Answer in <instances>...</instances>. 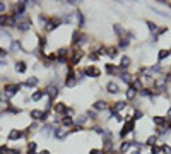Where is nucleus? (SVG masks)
I'll list each match as a JSON object with an SVG mask.
<instances>
[{
    "label": "nucleus",
    "instance_id": "1",
    "mask_svg": "<svg viewBox=\"0 0 171 154\" xmlns=\"http://www.w3.org/2000/svg\"><path fill=\"white\" fill-rule=\"evenodd\" d=\"M19 89H21L19 84H9V86H5V96L10 99L12 96H16L19 93Z\"/></svg>",
    "mask_w": 171,
    "mask_h": 154
},
{
    "label": "nucleus",
    "instance_id": "2",
    "mask_svg": "<svg viewBox=\"0 0 171 154\" xmlns=\"http://www.w3.org/2000/svg\"><path fill=\"white\" fill-rule=\"evenodd\" d=\"M133 130H135V123H133L132 120H128V122L123 125V129L120 130V137L123 139V137H127V135L130 134V132H133Z\"/></svg>",
    "mask_w": 171,
    "mask_h": 154
},
{
    "label": "nucleus",
    "instance_id": "3",
    "mask_svg": "<svg viewBox=\"0 0 171 154\" xmlns=\"http://www.w3.org/2000/svg\"><path fill=\"white\" fill-rule=\"evenodd\" d=\"M31 118L33 120H46L48 118V111H41V110H33L31 113Z\"/></svg>",
    "mask_w": 171,
    "mask_h": 154
},
{
    "label": "nucleus",
    "instance_id": "4",
    "mask_svg": "<svg viewBox=\"0 0 171 154\" xmlns=\"http://www.w3.org/2000/svg\"><path fill=\"white\" fill-rule=\"evenodd\" d=\"M26 135V132H22V130H10V134H9V140H19Z\"/></svg>",
    "mask_w": 171,
    "mask_h": 154
},
{
    "label": "nucleus",
    "instance_id": "5",
    "mask_svg": "<svg viewBox=\"0 0 171 154\" xmlns=\"http://www.w3.org/2000/svg\"><path fill=\"white\" fill-rule=\"evenodd\" d=\"M93 108H94L96 111H103V110H106V108H108V101L99 99V101H96L94 104H93Z\"/></svg>",
    "mask_w": 171,
    "mask_h": 154
},
{
    "label": "nucleus",
    "instance_id": "6",
    "mask_svg": "<svg viewBox=\"0 0 171 154\" xmlns=\"http://www.w3.org/2000/svg\"><path fill=\"white\" fill-rule=\"evenodd\" d=\"M84 72H86V76H89V77H99V74H101L98 67H87Z\"/></svg>",
    "mask_w": 171,
    "mask_h": 154
},
{
    "label": "nucleus",
    "instance_id": "7",
    "mask_svg": "<svg viewBox=\"0 0 171 154\" xmlns=\"http://www.w3.org/2000/svg\"><path fill=\"white\" fill-rule=\"evenodd\" d=\"M125 106H127V103H125V101H118V103H115V104H113V110H111V111L118 115L122 110H125Z\"/></svg>",
    "mask_w": 171,
    "mask_h": 154
},
{
    "label": "nucleus",
    "instance_id": "8",
    "mask_svg": "<svg viewBox=\"0 0 171 154\" xmlns=\"http://www.w3.org/2000/svg\"><path fill=\"white\" fill-rule=\"evenodd\" d=\"M152 122H154L156 125H161V127H168V118H164V116H154V118H152Z\"/></svg>",
    "mask_w": 171,
    "mask_h": 154
},
{
    "label": "nucleus",
    "instance_id": "9",
    "mask_svg": "<svg viewBox=\"0 0 171 154\" xmlns=\"http://www.w3.org/2000/svg\"><path fill=\"white\" fill-rule=\"evenodd\" d=\"M106 72H108L110 76H115V74L120 72V67H116V65H113V63H106Z\"/></svg>",
    "mask_w": 171,
    "mask_h": 154
},
{
    "label": "nucleus",
    "instance_id": "10",
    "mask_svg": "<svg viewBox=\"0 0 171 154\" xmlns=\"http://www.w3.org/2000/svg\"><path fill=\"white\" fill-rule=\"evenodd\" d=\"M106 89H108V93H111V94H116V93L120 91V89H118V84H116V82H113V80L106 84Z\"/></svg>",
    "mask_w": 171,
    "mask_h": 154
},
{
    "label": "nucleus",
    "instance_id": "11",
    "mask_svg": "<svg viewBox=\"0 0 171 154\" xmlns=\"http://www.w3.org/2000/svg\"><path fill=\"white\" fill-rule=\"evenodd\" d=\"M26 69H27V65H26L22 60L16 62V72H17V74H24V72H26Z\"/></svg>",
    "mask_w": 171,
    "mask_h": 154
},
{
    "label": "nucleus",
    "instance_id": "12",
    "mask_svg": "<svg viewBox=\"0 0 171 154\" xmlns=\"http://www.w3.org/2000/svg\"><path fill=\"white\" fill-rule=\"evenodd\" d=\"M74 125V120L70 118V116H63L62 118V127L63 129H69V127H72Z\"/></svg>",
    "mask_w": 171,
    "mask_h": 154
},
{
    "label": "nucleus",
    "instance_id": "13",
    "mask_svg": "<svg viewBox=\"0 0 171 154\" xmlns=\"http://www.w3.org/2000/svg\"><path fill=\"white\" fill-rule=\"evenodd\" d=\"M170 55H171L170 50H161V52L157 53V62H163V60H166Z\"/></svg>",
    "mask_w": 171,
    "mask_h": 154
},
{
    "label": "nucleus",
    "instance_id": "14",
    "mask_svg": "<svg viewBox=\"0 0 171 154\" xmlns=\"http://www.w3.org/2000/svg\"><path fill=\"white\" fill-rule=\"evenodd\" d=\"M36 84H38V79H36V77H29L22 86H24V87H34Z\"/></svg>",
    "mask_w": 171,
    "mask_h": 154
},
{
    "label": "nucleus",
    "instance_id": "15",
    "mask_svg": "<svg viewBox=\"0 0 171 154\" xmlns=\"http://www.w3.org/2000/svg\"><path fill=\"white\" fill-rule=\"evenodd\" d=\"M120 77H122V80H123V82H127V84H132V76H130L127 70H122Z\"/></svg>",
    "mask_w": 171,
    "mask_h": 154
},
{
    "label": "nucleus",
    "instance_id": "16",
    "mask_svg": "<svg viewBox=\"0 0 171 154\" xmlns=\"http://www.w3.org/2000/svg\"><path fill=\"white\" fill-rule=\"evenodd\" d=\"M55 113H67V106L63 103H57L55 104Z\"/></svg>",
    "mask_w": 171,
    "mask_h": 154
},
{
    "label": "nucleus",
    "instance_id": "17",
    "mask_svg": "<svg viewBox=\"0 0 171 154\" xmlns=\"http://www.w3.org/2000/svg\"><path fill=\"white\" fill-rule=\"evenodd\" d=\"M135 96H137V91L133 89L132 86H128V89H127V99H133Z\"/></svg>",
    "mask_w": 171,
    "mask_h": 154
},
{
    "label": "nucleus",
    "instance_id": "18",
    "mask_svg": "<svg viewBox=\"0 0 171 154\" xmlns=\"http://www.w3.org/2000/svg\"><path fill=\"white\" fill-rule=\"evenodd\" d=\"M128 65H130V58L128 57H122V60H120V67H122V69H127Z\"/></svg>",
    "mask_w": 171,
    "mask_h": 154
},
{
    "label": "nucleus",
    "instance_id": "19",
    "mask_svg": "<svg viewBox=\"0 0 171 154\" xmlns=\"http://www.w3.org/2000/svg\"><path fill=\"white\" fill-rule=\"evenodd\" d=\"M118 48H122V50L128 48V38H120V43H118Z\"/></svg>",
    "mask_w": 171,
    "mask_h": 154
},
{
    "label": "nucleus",
    "instance_id": "20",
    "mask_svg": "<svg viewBox=\"0 0 171 154\" xmlns=\"http://www.w3.org/2000/svg\"><path fill=\"white\" fill-rule=\"evenodd\" d=\"M43 96H45V91H36V93L31 96V99H33V101H41Z\"/></svg>",
    "mask_w": 171,
    "mask_h": 154
},
{
    "label": "nucleus",
    "instance_id": "21",
    "mask_svg": "<svg viewBox=\"0 0 171 154\" xmlns=\"http://www.w3.org/2000/svg\"><path fill=\"white\" fill-rule=\"evenodd\" d=\"M128 149H130V142H128V140H127V142H122V144H120V153H122V154L127 153Z\"/></svg>",
    "mask_w": 171,
    "mask_h": 154
},
{
    "label": "nucleus",
    "instance_id": "22",
    "mask_svg": "<svg viewBox=\"0 0 171 154\" xmlns=\"http://www.w3.org/2000/svg\"><path fill=\"white\" fill-rule=\"evenodd\" d=\"M21 48H22V46H21L19 41H10V50H12V52H17Z\"/></svg>",
    "mask_w": 171,
    "mask_h": 154
},
{
    "label": "nucleus",
    "instance_id": "23",
    "mask_svg": "<svg viewBox=\"0 0 171 154\" xmlns=\"http://www.w3.org/2000/svg\"><path fill=\"white\" fill-rule=\"evenodd\" d=\"M147 28H149V31H151L152 34H156V33H157V26H156L154 22H151V21H147Z\"/></svg>",
    "mask_w": 171,
    "mask_h": 154
},
{
    "label": "nucleus",
    "instance_id": "24",
    "mask_svg": "<svg viewBox=\"0 0 171 154\" xmlns=\"http://www.w3.org/2000/svg\"><path fill=\"white\" fill-rule=\"evenodd\" d=\"M86 120H87V116H86V115H79V116L76 118V123H77V127H80V125H82V123H84Z\"/></svg>",
    "mask_w": 171,
    "mask_h": 154
},
{
    "label": "nucleus",
    "instance_id": "25",
    "mask_svg": "<svg viewBox=\"0 0 171 154\" xmlns=\"http://www.w3.org/2000/svg\"><path fill=\"white\" fill-rule=\"evenodd\" d=\"M27 151H29L27 154H34V151H36V142H27Z\"/></svg>",
    "mask_w": 171,
    "mask_h": 154
},
{
    "label": "nucleus",
    "instance_id": "26",
    "mask_svg": "<svg viewBox=\"0 0 171 154\" xmlns=\"http://www.w3.org/2000/svg\"><path fill=\"white\" fill-rule=\"evenodd\" d=\"M113 29H115V33H116L118 36H122V34H123V28H122V24H115Z\"/></svg>",
    "mask_w": 171,
    "mask_h": 154
},
{
    "label": "nucleus",
    "instance_id": "27",
    "mask_svg": "<svg viewBox=\"0 0 171 154\" xmlns=\"http://www.w3.org/2000/svg\"><path fill=\"white\" fill-rule=\"evenodd\" d=\"M161 151L164 154H171V146L170 144H163V146H161Z\"/></svg>",
    "mask_w": 171,
    "mask_h": 154
},
{
    "label": "nucleus",
    "instance_id": "28",
    "mask_svg": "<svg viewBox=\"0 0 171 154\" xmlns=\"http://www.w3.org/2000/svg\"><path fill=\"white\" fill-rule=\"evenodd\" d=\"M156 140H157V135H149V137H147V144H149V146H154Z\"/></svg>",
    "mask_w": 171,
    "mask_h": 154
},
{
    "label": "nucleus",
    "instance_id": "29",
    "mask_svg": "<svg viewBox=\"0 0 171 154\" xmlns=\"http://www.w3.org/2000/svg\"><path fill=\"white\" fill-rule=\"evenodd\" d=\"M144 116V113L142 111H133V120H140Z\"/></svg>",
    "mask_w": 171,
    "mask_h": 154
},
{
    "label": "nucleus",
    "instance_id": "30",
    "mask_svg": "<svg viewBox=\"0 0 171 154\" xmlns=\"http://www.w3.org/2000/svg\"><path fill=\"white\" fill-rule=\"evenodd\" d=\"M93 130H94V132H98V134H104V129H101L99 125H94V127H93Z\"/></svg>",
    "mask_w": 171,
    "mask_h": 154
},
{
    "label": "nucleus",
    "instance_id": "31",
    "mask_svg": "<svg viewBox=\"0 0 171 154\" xmlns=\"http://www.w3.org/2000/svg\"><path fill=\"white\" fill-rule=\"evenodd\" d=\"M159 153H161V147L154 144V146H152V154H159Z\"/></svg>",
    "mask_w": 171,
    "mask_h": 154
},
{
    "label": "nucleus",
    "instance_id": "32",
    "mask_svg": "<svg viewBox=\"0 0 171 154\" xmlns=\"http://www.w3.org/2000/svg\"><path fill=\"white\" fill-rule=\"evenodd\" d=\"M106 52H108V55H111V57H116V48H108Z\"/></svg>",
    "mask_w": 171,
    "mask_h": 154
},
{
    "label": "nucleus",
    "instance_id": "33",
    "mask_svg": "<svg viewBox=\"0 0 171 154\" xmlns=\"http://www.w3.org/2000/svg\"><path fill=\"white\" fill-rule=\"evenodd\" d=\"M98 116V113H94V111H87V118H96Z\"/></svg>",
    "mask_w": 171,
    "mask_h": 154
},
{
    "label": "nucleus",
    "instance_id": "34",
    "mask_svg": "<svg viewBox=\"0 0 171 154\" xmlns=\"http://www.w3.org/2000/svg\"><path fill=\"white\" fill-rule=\"evenodd\" d=\"M89 154H103V151H101V149H91Z\"/></svg>",
    "mask_w": 171,
    "mask_h": 154
},
{
    "label": "nucleus",
    "instance_id": "35",
    "mask_svg": "<svg viewBox=\"0 0 171 154\" xmlns=\"http://www.w3.org/2000/svg\"><path fill=\"white\" fill-rule=\"evenodd\" d=\"M98 55H96V53H91V55H89V60H93V62H94V60H98Z\"/></svg>",
    "mask_w": 171,
    "mask_h": 154
},
{
    "label": "nucleus",
    "instance_id": "36",
    "mask_svg": "<svg viewBox=\"0 0 171 154\" xmlns=\"http://www.w3.org/2000/svg\"><path fill=\"white\" fill-rule=\"evenodd\" d=\"M5 9H7V5H5V3H3V2H0V12H3V10H5Z\"/></svg>",
    "mask_w": 171,
    "mask_h": 154
},
{
    "label": "nucleus",
    "instance_id": "37",
    "mask_svg": "<svg viewBox=\"0 0 171 154\" xmlns=\"http://www.w3.org/2000/svg\"><path fill=\"white\" fill-rule=\"evenodd\" d=\"M0 55H2V57H5V55H7V53H5V50H2V46H0Z\"/></svg>",
    "mask_w": 171,
    "mask_h": 154
},
{
    "label": "nucleus",
    "instance_id": "38",
    "mask_svg": "<svg viewBox=\"0 0 171 154\" xmlns=\"http://www.w3.org/2000/svg\"><path fill=\"white\" fill-rule=\"evenodd\" d=\"M166 118H168V120H171V108L168 110V115H166Z\"/></svg>",
    "mask_w": 171,
    "mask_h": 154
},
{
    "label": "nucleus",
    "instance_id": "39",
    "mask_svg": "<svg viewBox=\"0 0 171 154\" xmlns=\"http://www.w3.org/2000/svg\"><path fill=\"white\" fill-rule=\"evenodd\" d=\"M130 154H140V151L137 149V151H132V153H130Z\"/></svg>",
    "mask_w": 171,
    "mask_h": 154
},
{
    "label": "nucleus",
    "instance_id": "40",
    "mask_svg": "<svg viewBox=\"0 0 171 154\" xmlns=\"http://www.w3.org/2000/svg\"><path fill=\"white\" fill-rule=\"evenodd\" d=\"M39 154H50V151H41Z\"/></svg>",
    "mask_w": 171,
    "mask_h": 154
},
{
    "label": "nucleus",
    "instance_id": "41",
    "mask_svg": "<svg viewBox=\"0 0 171 154\" xmlns=\"http://www.w3.org/2000/svg\"><path fill=\"white\" fill-rule=\"evenodd\" d=\"M170 7H171V5H170Z\"/></svg>",
    "mask_w": 171,
    "mask_h": 154
},
{
    "label": "nucleus",
    "instance_id": "42",
    "mask_svg": "<svg viewBox=\"0 0 171 154\" xmlns=\"http://www.w3.org/2000/svg\"><path fill=\"white\" fill-rule=\"evenodd\" d=\"M170 52H171V50H170Z\"/></svg>",
    "mask_w": 171,
    "mask_h": 154
}]
</instances>
